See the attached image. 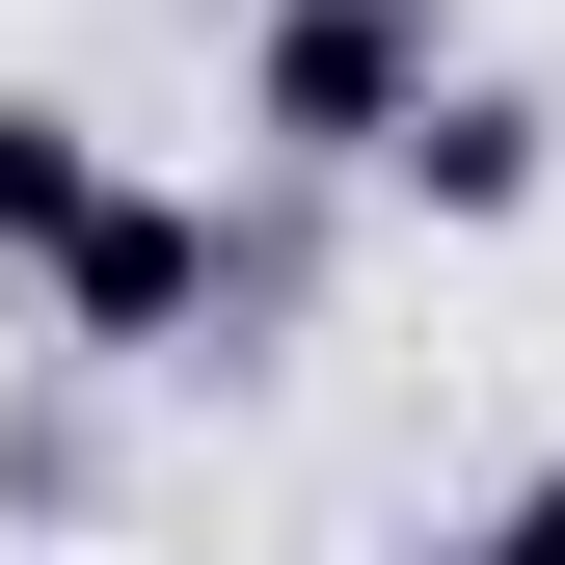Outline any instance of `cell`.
Instances as JSON below:
<instances>
[{"instance_id":"obj_1","label":"cell","mask_w":565,"mask_h":565,"mask_svg":"<svg viewBox=\"0 0 565 565\" xmlns=\"http://www.w3.org/2000/svg\"><path fill=\"white\" fill-rule=\"evenodd\" d=\"M243 297H269L243 216H216V189H162V162H108V189H82V243L28 269V323L82 350V377H189V350H243Z\"/></svg>"},{"instance_id":"obj_3","label":"cell","mask_w":565,"mask_h":565,"mask_svg":"<svg viewBox=\"0 0 565 565\" xmlns=\"http://www.w3.org/2000/svg\"><path fill=\"white\" fill-rule=\"evenodd\" d=\"M350 189H404V216H431V243H512L539 189H565V108L512 82V54H458V82L404 108V135H377V162H350Z\"/></svg>"},{"instance_id":"obj_5","label":"cell","mask_w":565,"mask_h":565,"mask_svg":"<svg viewBox=\"0 0 565 565\" xmlns=\"http://www.w3.org/2000/svg\"><path fill=\"white\" fill-rule=\"evenodd\" d=\"M458 565H565V458H539V484H484V512H458Z\"/></svg>"},{"instance_id":"obj_4","label":"cell","mask_w":565,"mask_h":565,"mask_svg":"<svg viewBox=\"0 0 565 565\" xmlns=\"http://www.w3.org/2000/svg\"><path fill=\"white\" fill-rule=\"evenodd\" d=\"M82 189H108V108H54V82H0V297H28L54 243H82Z\"/></svg>"},{"instance_id":"obj_2","label":"cell","mask_w":565,"mask_h":565,"mask_svg":"<svg viewBox=\"0 0 565 565\" xmlns=\"http://www.w3.org/2000/svg\"><path fill=\"white\" fill-rule=\"evenodd\" d=\"M431 82H458V0H269L243 28V135L269 162H377Z\"/></svg>"}]
</instances>
